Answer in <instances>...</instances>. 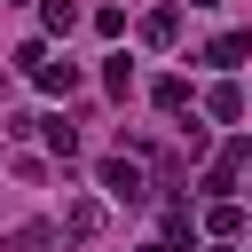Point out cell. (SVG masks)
<instances>
[{"mask_svg": "<svg viewBox=\"0 0 252 252\" xmlns=\"http://www.w3.org/2000/svg\"><path fill=\"white\" fill-rule=\"evenodd\" d=\"M102 189H110L118 205H142V197H150V181H142V165H126V158H102Z\"/></svg>", "mask_w": 252, "mask_h": 252, "instance_id": "obj_1", "label": "cell"}, {"mask_svg": "<svg viewBox=\"0 0 252 252\" xmlns=\"http://www.w3.org/2000/svg\"><path fill=\"white\" fill-rule=\"evenodd\" d=\"M244 55H252V32H220V39L205 47V63H220V71H228V63H244Z\"/></svg>", "mask_w": 252, "mask_h": 252, "instance_id": "obj_2", "label": "cell"}, {"mask_svg": "<svg viewBox=\"0 0 252 252\" xmlns=\"http://www.w3.org/2000/svg\"><path fill=\"white\" fill-rule=\"evenodd\" d=\"M32 79H39L47 94H71V87H79V63H47V55H39V63H32Z\"/></svg>", "mask_w": 252, "mask_h": 252, "instance_id": "obj_3", "label": "cell"}, {"mask_svg": "<svg viewBox=\"0 0 252 252\" xmlns=\"http://www.w3.org/2000/svg\"><path fill=\"white\" fill-rule=\"evenodd\" d=\"M173 32H181L173 8H150V16H142V39H150V47H173Z\"/></svg>", "mask_w": 252, "mask_h": 252, "instance_id": "obj_4", "label": "cell"}, {"mask_svg": "<svg viewBox=\"0 0 252 252\" xmlns=\"http://www.w3.org/2000/svg\"><path fill=\"white\" fill-rule=\"evenodd\" d=\"M205 110H213V118H244V87H213Z\"/></svg>", "mask_w": 252, "mask_h": 252, "instance_id": "obj_5", "label": "cell"}, {"mask_svg": "<svg viewBox=\"0 0 252 252\" xmlns=\"http://www.w3.org/2000/svg\"><path fill=\"white\" fill-rule=\"evenodd\" d=\"M63 228H71V236H94V228H102V205H87V197H79V205L63 213Z\"/></svg>", "mask_w": 252, "mask_h": 252, "instance_id": "obj_6", "label": "cell"}, {"mask_svg": "<svg viewBox=\"0 0 252 252\" xmlns=\"http://www.w3.org/2000/svg\"><path fill=\"white\" fill-rule=\"evenodd\" d=\"M205 228H213V236H236V228H244V205H236V197H220V205H213V220H205Z\"/></svg>", "mask_w": 252, "mask_h": 252, "instance_id": "obj_7", "label": "cell"}, {"mask_svg": "<svg viewBox=\"0 0 252 252\" xmlns=\"http://www.w3.org/2000/svg\"><path fill=\"white\" fill-rule=\"evenodd\" d=\"M150 94H158V110H189V79H158Z\"/></svg>", "mask_w": 252, "mask_h": 252, "instance_id": "obj_8", "label": "cell"}, {"mask_svg": "<svg viewBox=\"0 0 252 252\" xmlns=\"http://www.w3.org/2000/svg\"><path fill=\"white\" fill-rule=\"evenodd\" d=\"M39 24H47V32H71V24H79V0H47Z\"/></svg>", "mask_w": 252, "mask_h": 252, "instance_id": "obj_9", "label": "cell"}, {"mask_svg": "<svg viewBox=\"0 0 252 252\" xmlns=\"http://www.w3.org/2000/svg\"><path fill=\"white\" fill-rule=\"evenodd\" d=\"M102 87H110V94H126V87H134V63H126V55H110V71H102Z\"/></svg>", "mask_w": 252, "mask_h": 252, "instance_id": "obj_10", "label": "cell"}, {"mask_svg": "<svg viewBox=\"0 0 252 252\" xmlns=\"http://www.w3.org/2000/svg\"><path fill=\"white\" fill-rule=\"evenodd\" d=\"M47 150H55V158H71V150H79V134H71L63 118H47Z\"/></svg>", "mask_w": 252, "mask_h": 252, "instance_id": "obj_11", "label": "cell"}, {"mask_svg": "<svg viewBox=\"0 0 252 252\" xmlns=\"http://www.w3.org/2000/svg\"><path fill=\"white\" fill-rule=\"evenodd\" d=\"M39 244H47V228H16V236H8L0 252H39Z\"/></svg>", "mask_w": 252, "mask_h": 252, "instance_id": "obj_12", "label": "cell"}, {"mask_svg": "<svg viewBox=\"0 0 252 252\" xmlns=\"http://www.w3.org/2000/svg\"><path fill=\"white\" fill-rule=\"evenodd\" d=\"M189 8H220V0H189Z\"/></svg>", "mask_w": 252, "mask_h": 252, "instance_id": "obj_13", "label": "cell"}]
</instances>
